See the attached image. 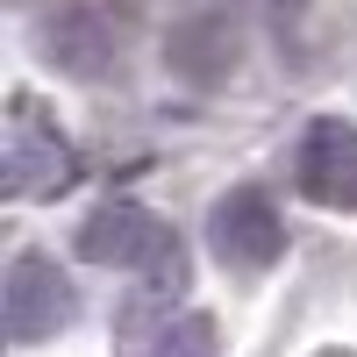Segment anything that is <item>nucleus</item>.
Masks as SVG:
<instances>
[{
    "label": "nucleus",
    "instance_id": "7ed1b4c3",
    "mask_svg": "<svg viewBox=\"0 0 357 357\" xmlns=\"http://www.w3.org/2000/svg\"><path fill=\"white\" fill-rule=\"evenodd\" d=\"M8 193L15 200H50V193H65L72 178H79V158H72V143L57 136V122L36 107V93H15L8 100Z\"/></svg>",
    "mask_w": 357,
    "mask_h": 357
},
{
    "label": "nucleus",
    "instance_id": "0eeeda50",
    "mask_svg": "<svg viewBox=\"0 0 357 357\" xmlns=\"http://www.w3.org/2000/svg\"><path fill=\"white\" fill-rule=\"evenodd\" d=\"M158 236L165 229L143 215L136 200H100L93 215L79 222V257L86 264H114V272H136V264L158 250Z\"/></svg>",
    "mask_w": 357,
    "mask_h": 357
},
{
    "label": "nucleus",
    "instance_id": "1a4fd4ad",
    "mask_svg": "<svg viewBox=\"0 0 357 357\" xmlns=\"http://www.w3.org/2000/svg\"><path fill=\"white\" fill-rule=\"evenodd\" d=\"M257 15L279 29V36H293V29L307 22V0H257Z\"/></svg>",
    "mask_w": 357,
    "mask_h": 357
},
{
    "label": "nucleus",
    "instance_id": "423d86ee",
    "mask_svg": "<svg viewBox=\"0 0 357 357\" xmlns=\"http://www.w3.org/2000/svg\"><path fill=\"white\" fill-rule=\"evenodd\" d=\"M293 186L314 207H329V215H350L357 207V122L314 114L301 136V158H293Z\"/></svg>",
    "mask_w": 357,
    "mask_h": 357
},
{
    "label": "nucleus",
    "instance_id": "39448f33",
    "mask_svg": "<svg viewBox=\"0 0 357 357\" xmlns=\"http://www.w3.org/2000/svg\"><path fill=\"white\" fill-rule=\"evenodd\" d=\"M165 65L186 79V86H229L236 65H243V15L229 0H207L186 22L165 36Z\"/></svg>",
    "mask_w": 357,
    "mask_h": 357
},
{
    "label": "nucleus",
    "instance_id": "f03ea898",
    "mask_svg": "<svg viewBox=\"0 0 357 357\" xmlns=\"http://www.w3.org/2000/svg\"><path fill=\"white\" fill-rule=\"evenodd\" d=\"M79 293L57 272L50 250H15L8 279H0V321H8V343H50L57 329H72Z\"/></svg>",
    "mask_w": 357,
    "mask_h": 357
},
{
    "label": "nucleus",
    "instance_id": "f257e3e1",
    "mask_svg": "<svg viewBox=\"0 0 357 357\" xmlns=\"http://www.w3.org/2000/svg\"><path fill=\"white\" fill-rule=\"evenodd\" d=\"M143 36V0H57L43 15V57L65 79H114Z\"/></svg>",
    "mask_w": 357,
    "mask_h": 357
},
{
    "label": "nucleus",
    "instance_id": "6e6552de",
    "mask_svg": "<svg viewBox=\"0 0 357 357\" xmlns=\"http://www.w3.org/2000/svg\"><path fill=\"white\" fill-rule=\"evenodd\" d=\"M151 357H222V343H215V314H178V321H165Z\"/></svg>",
    "mask_w": 357,
    "mask_h": 357
},
{
    "label": "nucleus",
    "instance_id": "20e7f679",
    "mask_svg": "<svg viewBox=\"0 0 357 357\" xmlns=\"http://www.w3.org/2000/svg\"><path fill=\"white\" fill-rule=\"evenodd\" d=\"M207 243H215V257L229 272H272L286 250V222L257 186H236L207 207Z\"/></svg>",
    "mask_w": 357,
    "mask_h": 357
}]
</instances>
